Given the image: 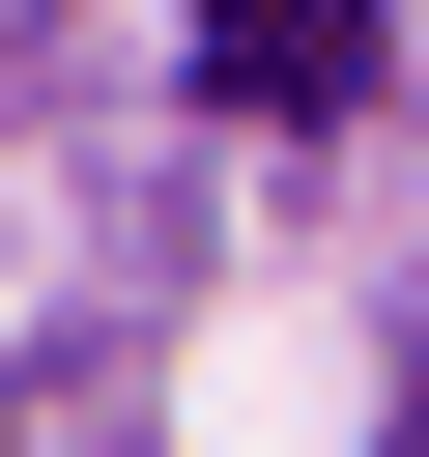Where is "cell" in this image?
I'll return each instance as SVG.
<instances>
[{"instance_id": "1", "label": "cell", "mask_w": 429, "mask_h": 457, "mask_svg": "<svg viewBox=\"0 0 429 457\" xmlns=\"http://www.w3.org/2000/svg\"><path fill=\"white\" fill-rule=\"evenodd\" d=\"M200 86L229 114H343L372 86V0H200Z\"/></svg>"}]
</instances>
